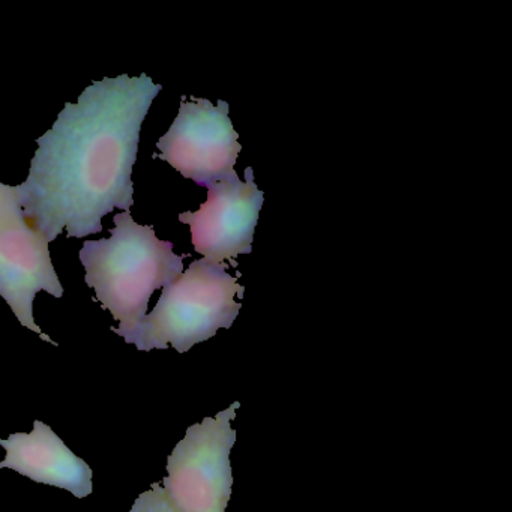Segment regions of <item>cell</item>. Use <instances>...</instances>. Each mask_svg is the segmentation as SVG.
I'll use <instances>...</instances> for the list:
<instances>
[{"mask_svg": "<svg viewBox=\"0 0 512 512\" xmlns=\"http://www.w3.org/2000/svg\"><path fill=\"white\" fill-rule=\"evenodd\" d=\"M163 86L128 74L94 82L79 103L65 104L55 125L37 140L28 179L17 185L26 223L56 241L103 230L115 208L130 212L131 181L140 131Z\"/></svg>", "mask_w": 512, "mask_h": 512, "instance_id": "cell-1", "label": "cell"}, {"mask_svg": "<svg viewBox=\"0 0 512 512\" xmlns=\"http://www.w3.org/2000/svg\"><path fill=\"white\" fill-rule=\"evenodd\" d=\"M110 239L86 241L80 260L85 281L121 325L127 337L145 319L152 293L175 283L184 271L185 256L173 253V242L160 241L154 227L140 226L130 212L115 215Z\"/></svg>", "mask_w": 512, "mask_h": 512, "instance_id": "cell-2", "label": "cell"}, {"mask_svg": "<svg viewBox=\"0 0 512 512\" xmlns=\"http://www.w3.org/2000/svg\"><path fill=\"white\" fill-rule=\"evenodd\" d=\"M226 269L205 257L191 263L175 283L164 287L152 313L124 340L146 352L172 346L185 353L218 329H229L242 307L235 296H242L244 287Z\"/></svg>", "mask_w": 512, "mask_h": 512, "instance_id": "cell-3", "label": "cell"}, {"mask_svg": "<svg viewBox=\"0 0 512 512\" xmlns=\"http://www.w3.org/2000/svg\"><path fill=\"white\" fill-rule=\"evenodd\" d=\"M235 401L215 418L191 425L167 458L164 491L176 512H226L232 496L230 451L236 443L232 427Z\"/></svg>", "mask_w": 512, "mask_h": 512, "instance_id": "cell-4", "label": "cell"}, {"mask_svg": "<svg viewBox=\"0 0 512 512\" xmlns=\"http://www.w3.org/2000/svg\"><path fill=\"white\" fill-rule=\"evenodd\" d=\"M238 137L226 101H218L217 106L205 98L181 101L175 122L158 140V158L184 178L209 188L235 173L242 149Z\"/></svg>", "mask_w": 512, "mask_h": 512, "instance_id": "cell-5", "label": "cell"}, {"mask_svg": "<svg viewBox=\"0 0 512 512\" xmlns=\"http://www.w3.org/2000/svg\"><path fill=\"white\" fill-rule=\"evenodd\" d=\"M242 182L236 172L208 188V200L197 212H184L179 221L191 227L197 253L215 263L250 254L254 229L263 206V191L254 182L253 169Z\"/></svg>", "mask_w": 512, "mask_h": 512, "instance_id": "cell-6", "label": "cell"}, {"mask_svg": "<svg viewBox=\"0 0 512 512\" xmlns=\"http://www.w3.org/2000/svg\"><path fill=\"white\" fill-rule=\"evenodd\" d=\"M50 242L26 221L0 227V296L8 302L25 328L58 346L34 319V299L41 290L64 296L49 250Z\"/></svg>", "mask_w": 512, "mask_h": 512, "instance_id": "cell-7", "label": "cell"}, {"mask_svg": "<svg viewBox=\"0 0 512 512\" xmlns=\"http://www.w3.org/2000/svg\"><path fill=\"white\" fill-rule=\"evenodd\" d=\"M0 446L7 451L0 469H13L32 481L70 491L77 499L92 493L91 467L44 422L35 421L32 433L0 439Z\"/></svg>", "mask_w": 512, "mask_h": 512, "instance_id": "cell-8", "label": "cell"}, {"mask_svg": "<svg viewBox=\"0 0 512 512\" xmlns=\"http://www.w3.org/2000/svg\"><path fill=\"white\" fill-rule=\"evenodd\" d=\"M26 221L19 202L17 187H10L0 182V227Z\"/></svg>", "mask_w": 512, "mask_h": 512, "instance_id": "cell-9", "label": "cell"}, {"mask_svg": "<svg viewBox=\"0 0 512 512\" xmlns=\"http://www.w3.org/2000/svg\"><path fill=\"white\" fill-rule=\"evenodd\" d=\"M130 512H176L167 499L163 487L154 482L151 490L145 491L137 497Z\"/></svg>", "mask_w": 512, "mask_h": 512, "instance_id": "cell-10", "label": "cell"}]
</instances>
